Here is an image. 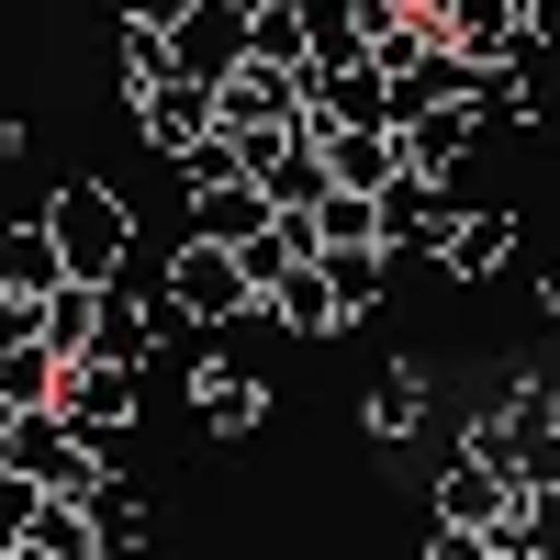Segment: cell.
Instances as JSON below:
<instances>
[{"label": "cell", "instance_id": "obj_25", "mask_svg": "<svg viewBox=\"0 0 560 560\" xmlns=\"http://www.w3.org/2000/svg\"><path fill=\"white\" fill-rule=\"evenodd\" d=\"M90 516H102V549H113V560H124V549H147V527H158L124 482H102V493H90Z\"/></svg>", "mask_w": 560, "mask_h": 560}, {"label": "cell", "instance_id": "obj_23", "mask_svg": "<svg viewBox=\"0 0 560 560\" xmlns=\"http://www.w3.org/2000/svg\"><path fill=\"white\" fill-rule=\"evenodd\" d=\"M359 236H382V191H325L314 202V247H359Z\"/></svg>", "mask_w": 560, "mask_h": 560}, {"label": "cell", "instance_id": "obj_7", "mask_svg": "<svg viewBox=\"0 0 560 560\" xmlns=\"http://www.w3.org/2000/svg\"><path fill=\"white\" fill-rule=\"evenodd\" d=\"M213 113L224 124H303V68H280V57L247 45V57L213 79Z\"/></svg>", "mask_w": 560, "mask_h": 560}, {"label": "cell", "instance_id": "obj_6", "mask_svg": "<svg viewBox=\"0 0 560 560\" xmlns=\"http://www.w3.org/2000/svg\"><path fill=\"white\" fill-rule=\"evenodd\" d=\"M516 504H527V482L516 471H493V459H471V448H459V459H438V527H504V516H516Z\"/></svg>", "mask_w": 560, "mask_h": 560}, {"label": "cell", "instance_id": "obj_5", "mask_svg": "<svg viewBox=\"0 0 560 560\" xmlns=\"http://www.w3.org/2000/svg\"><path fill=\"white\" fill-rule=\"evenodd\" d=\"M303 124H393V68L382 57L303 68Z\"/></svg>", "mask_w": 560, "mask_h": 560}, {"label": "cell", "instance_id": "obj_18", "mask_svg": "<svg viewBox=\"0 0 560 560\" xmlns=\"http://www.w3.org/2000/svg\"><path fill=\"white\" fill-rule=\"evenodd\" d=\"M57 280H68V258H57V236H45V213H34V224H0V292L45 303Z\"/></svg>", "mask_w": 560, "mask_h": 560}, {"label": "cell", "instance_id": "obj_20", "mask_svg": "<svg viewBox=\"0 0 560 560\" xmlns=\"http://www.w3.org/2000/svg\"><path fill=\"white\" fill-rule=\"evenodd\" d=\"M113 68H124V102L135 90H158V79H179V45H168V23H113Z\"/></svg>", "mask_w": 560, "mask_h": 560}, {"label": "cell", "instance_id": "obj_26", "mask_svg": "<svg viewBox=\"0 0 560 560\" xmlns=\"http://www.w3.org/2000/svg\"><path fill=\"white\" fill-rule=\"evenodd\" d=\"M34 504H45V482L23 471V459H0V538H23V527H34Z\"/></svg>", "mask_w": 560, "mask_h": 560}, {"label": "cell", "instance_id": "obj_9", "mask_svg": "<svg viewBox=\"0 0 560 560\" xmlns=\"http://www.w3.org/2000/svg\"><path fill=\"white\" fill-rule=\"evenodd\" d=\"M427 415H438V382H427V359H393V370H370V393H359V427L404 448V438H427Z\"/></svg>", "mask_w": 560, "mask_h": 560}, {"label": "cell", "instance_id": "obj_14", "mask_svg": "<svg viewBox=\"0 0 560 560\" xmlns=\"http://www.w3.org/2000/svg\"><path fill=\"white\" fill-rule=\"evenodd\" d=\"M504 258H516V213H493V202H471V213L448 224V247H438L448 280H493Z\"/></svg>", "mask_w": 560, "mask_h": 560}, {"label": "cell", "instance_id": "obj_11", "mask_svg": "<svg viewBox=\"0 0 560 560\" xmlns=\"http://www.w3.org/2000/svg\"><path fill=\"white\" fill-rule=\"evenodd\" d=\"M303 147L337 168V191H382V179L404 168V147H393V124H303Z\"/></svg>", "mask_w": 560, "mask_h": 560}, {"label": "cell", "instance_id": "obj_31", "mask_svg": "<svg viewBox=\"0 0 560 560\" xmlns=\"http://www.w3.org/2000/svg\"><path fill=\"white\" fill-rule=\"evenodd\" d=\"M415 12H427V23H448V0H415Z\"/></svg>", "mask_w": 560, "mask_h": 560}, {"label": "cell", "instance_id": "obj_24", "mask_svg": "<svg viewBox=\"0 0 560 560\" xmlns=\"http://www.w3.org/2000/svg\"><path fill=\"white\" fill-rule=\"evenodd\" d=\"M325 191H337V168H325V158L303 147V135H292V158H280V168H269V202H280V213H314Z\"/></svg>", "mask_w": 560, "mask_h": 560}, {"label": "cell", "instance_id": "obj_8", "mask_svg": "<svg viewBox=\"0 0 560 560\" xmlns=\"http://www.w3.org/2000/svg\"><path fill=\"white\" fill-rule=\"evenodd\" d=\"M213 124H224V113H213V79H191V68H179V79H158V90H135V135H147L158 158L202 147Z\"/></svg>", "mask_w": 560, "mask_h": 560}, {"label": "cell", "instance_id": "obj_16", "mask_svg": "<svg viewBox=\"0 0 560 560\" xmlns=\"http://www.w3.org/2000/svg\"><path fill=\"white\" fill-rule=\"evenodd\" d=\"M202 438H258L269 427V382H258V370H202Z\"/></svg>", "mask_w": 560, "mask_h": 560}, {"label": "cell", "instance_id": "obj_15", "mask_svg": "<svg viewBox=\"0 0 560 560\" xmlns=\"http://www.w3.org/2000/svg\"><path fill=\"white\" fill-rule=\"evenodd\" d=\"M269 179H213V191H191V236H224V247H247L258 224H269Z\"/></svg>", "mask_w": 560, "mask_h": 560}, {"label": "cell", "instance_id": "obj_2", "mask_svg": "<svg viewBox=\"0 0 560 560\" xmlns=\"http://www.w3.org/2000/svg\"><path fill=\"white\" fill-rule=\"evenodd\" d=\"M158 292H168L179 325H224V314H247V303H258V280H247V258L224 247V236H179L168 269H158Z\"/></svg>", "mask_w": 560, "mask_h": 560}, {"label": "cell", "instance_id": "obj_30", "mask_svg": "<svg viewBox=\"0 0 560 560\" xmlns=\"http://www.w3.org/2000/svg\"><path fill=\"white\" fill-rule=\"evenodd\" d=\"M538 303H549V314H560V258H549V280H538Z\"/></svg>", "mask_w": 560, "mask_h": 560}, {"label": "cell", "instance_id": "obj_21", "mask_svg": "<svg viewBox=\"0 0 560 560\" xmlns=\"http://www.w3.org/2000/svg\"><path fill=\"white\" fill-rule=\"evenodd\" d=\"M57 382H68V359L45 348V337H23V348H0V404H57Z\"/></svg>", "mask_w": 560, "mask_h": 560}, {"label": "cell", "instance_id": "obj_29", "mask_svg": "<svg viewBox=\"0 0 560 560\" xmlns=\"http://www.w3.org/2000/svg\"><path fill=\"white\" fill-rule=\"evenodd\" d=\"M0 158H23V113L12 102H0Z\"/></svg>", "mask_w": 560, "mask_h": 560}, {"label": "cell", "instance_id": "obj_12", "mask_svg": "<svg viewBox=\"0 0 560 560\" xmlns=\"http://www.w3.org/2000/svg\"><path fill=\"white\" fill-rule=\"evenodd\" d=\"M168 45H179L191 79H224V68L247 57V0H191V12L168 23Z\"/></svg>", "mask_w": 560, "mask_h": 560}, {"label": "cell", "instance_id": "obj_13", "mask_svg": "<svg viewBox=\"0 0 560 560\" xmlns=\"http://www.w3.org/2000/svg\"><path fill=\"white\" fill-rule=\"evenodd\" d=\"M258 303L292 325V337H337V325H348V314H337V280H325V258H292V269H280Z\"/></svg>", "mask_w": 560, "mask_h": 560}, {"label": "cell", "instance_id": "obj_10", "mask_svg": "<svg viewBox=\"0 0 560 560\" xmlns=\"http://www.w3.org/2000/svg\"><path fill=\"white\" fill-rule=\"evenodd\" d=\"M459 57H482V68H504V57H538V23H527V0H448V23H438Z\"/></svg>", "mask_w": 560, "mask_h": 560}, {"label": "cell", "instance_id": "obj_28", "mask_svg": "<svg viewBox=\"0 0 560 560\" xmlns=\"http://www.w3.org/2000/svg\"><path fill=\"white\" fill-rule=\"evenodd\" d=\"M415 560H482V538H471V527H438V538L415 549Z\"/></svg>", "mask_w": 560, "mask_h": 560}, {"label": "cell", "instance_id": "obj_19", "mask_svg": "<svg viewBox=\"0 0 560 560\" xmlns=\"http://www.w3.org/2000/svg\"><path fill=\"white\" fill-rule=\"evenodd\" d=\"M45 348H57V359L102 348V280H57V292H45Z\"/></svg>", "mask_w": 560, "mask_h": 560}, {"label": "cell", "instance_id": "obj_27", "mask_svg": "<svg viewBox=\"0 0 560 560\" xmlns=\"http://www.w3.org/2000/svg\"><path fill=\"white\" fill-rule=\"evenodd\" d=\"M359 12V34H393V23H415V0H348Z\"/></svg>", "mask_w": 560, "mask_h": 560}, {"label": "cell", "instance_id": "obj_32", "mask_svg": "<svg viewBox=\"0 0 560 560\" xmlns=\"http://www.w3.org/2000/svg\"><path fill=\"white\" fill-rule=\"evenodd\" d=\"M12 560H45V549H23V538H12Z\"/></svg>", "mask_w": 560, "mask_h": 560}, {"label": "cell", "instance_id": "obj_4", "mask_svg": "<svg viewBox=\"0 0 560 560\" xmlns=\"http://www.w3.org/2000/svg\"><path fill=\"white\" fill-rule=\"evenodd\" d=\"M393 147H404V168L459 179V168H471V147H482V102H415V113L393 124Z\"/></svg>", "mask_w": 560, "mask_h": 560}, {"label": "cell", "instance_id": "obj_22", "mask_svg": "<svg viewBox=\"0 0 560 560\" xmlns=\"http://www.w3.org/2000/svg\"><path fill=\"white\" fill-rule=\"evenodd\" d=\"M247 45L280 68H314V45H303V0H247Z\"/></svg>", "mask_w": 560, "mask_h": 560}, {"label": "cell", "instance_id": "obj_1", "mask_svg": "<svg viewBox=\"0 0 560 560\" xmlns=\"http://www.w3.org/2000/svg\"><path fill=\"white\" fill-rule=\"evenodd\" d=\"M45 236H57L68 280H124L135 269V202L113 179H68V191L45 202Z\"/></svg>", "mask_w": 560, "mask_h": 560}, {"label": "cell", "instance_id": "obj_17", "mask_svg": "<svg viewBox=\"0 0 560 560\" xmlns=\"http://www.w3.org/2000/svg\"><path fill=\"white\" fill-rule=\"evenodd\" d=\"M325 258V280H337V314L359 325V314H382V292H393V247L382 236H359V247H314Z\"/></svg>", "mask_w": 560, "mask_h": 560}, {"label": "cell", "instance_id": "obj_3", "mask_svg": "<svg viewBox=\"0 0 560 560\" xmlns=\"http://www.w3.org/2000/svg\"><path fill=\"white\" fill-rule=\"evenodd\" d=\"M57 404H68V415H79V427L102 438V448H124V427L147 415V370H135V359H102V348H90V359H68Z\"/></svg>", "mask_w": 560, "mask_h": 560}]
</instances>
